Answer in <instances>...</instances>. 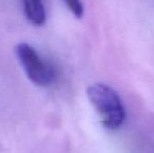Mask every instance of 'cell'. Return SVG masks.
<instances>
[{"label":"cell","instance_id":"cell-1","mask_svg":"<svg viewBox=\"0 0 154 153\" xmlns=\"http://www.w3.org/2000/svg\"><path fill=\"white\" fill-rule=\"evenodd\" d=\"M86 93L105 128L116 130L124 124L126 120L125 107L113 88L106 84L97 83L89 86Z\"/></svg>","mask_w":154,"mask_h":153},{"label":"cell","instance_id":"cell-2","mask_svg":"<svg viewBox=\"0 0 154 153\" xmlns=\"http://www.w3.org/2000/svg\"><path fill=\"white\" fill-rule=\"evenodd\" d=\"M16 55L32 82L40 86H47L54 82L55 68L44 61L32 46L27 43H20L16 46Z\"/></svg>","mask_w":154,"mask_h":153},{"label":"cell","instance_id":"cell-3","mask_svg":"<svg viewBox=\"0 0 154 153\" xmlns=\"http://www.w3.org/2000/svg\"><path fill=\"white\" fill-rule=\"evenodd\" d=\"M22 1L23 11L27 20L38 26L44 24L46 16L42 0H22Z\"/></svg>","mask_w":154,"mask_h":153},{"label":"cell","instance_id":"cell-4","mask_svg":"<svg viewBox=\"0 0 154 153\" xmlns=\"http://www.w3.org/2000/svg\"><path fill=\"white\" fill-rule=\"evenodd\" d=\"M67 8L78 18H81L84 15V8L81 0H64Z\"/></svg>","mask_w":154,"mask_h":153}]
</instances>
